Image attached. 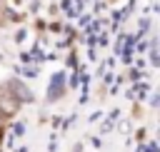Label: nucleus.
Masks as SVG:
<instances>
[]
</instances>
